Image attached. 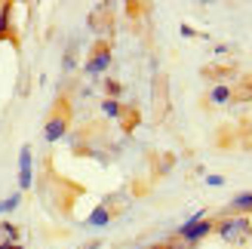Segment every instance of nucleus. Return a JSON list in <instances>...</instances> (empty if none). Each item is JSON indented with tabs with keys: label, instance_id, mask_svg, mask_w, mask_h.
I'll return each mask as SVG.
<instances>
[{
	"label": "nucleus",
	"instance_id": "nucleus-1",
	"mask_svg": "<svg viewBox=\"0 0 252 249\" xmlns=\"http://www.w3.org/2000/svg\"><path fill=\"white\" fill-rule=\"evenodd\" d=\"M71 123H74V105H71V98L62 93L53 108H49V114H46V123H43V139L46 142H59V139H65V132L71 129Z\"/></svg>",
	"mask_w": 252,
	"mask_h": 249
},
{
	"label": "nucleus",
	"instance_id": "nucleus-2",
	"mask_svg": "<svg viewBox=\"0 0 252 249\" xmlns=\"http://www.w3.org/2000/svg\"><path fill=\"white\" fill-rule=\"evenodd\" d=\"M212 234H219V237L231 246H240L252 237V221H249V216H219Z\"/></svg>",
	"mask_w": 252,
	"mask_h": 249
},
{
	"label": "nucleus",
	"instance_id": "nucleus-3",
	"mask_svg": "<svg viewBox=\"0 0 252 249\" xmlns=\"http://www.w3.org/2000/svg\"><path fill=\"white\" fill-rule=\"evenodd\" d=\"M212 231H216V218H206V216H194V218H188L185 225L179 228V240H185L188 246H194V243H200L203 237H209Z\"/></svg>",
	"mask_w": 252,
	"mask_h": 249
},
{
	"label": "nucleus",
	"instance_id": "nucleus-4",
	"mask_svg": "<svg viewBox=\"0 0 252 249\" xmlns=\"http://www.w3.org/2000/svg\"><path fill=\"white\" fill-rule=\"evenodd\" d=\"M108 65H111V40L108 37H98L90 49V59H86V74H93V77L95 74H105Z\"/></svg>",
	"mask_w": 252,
	"mask_h": 249
},
{
	"label": "nucleus",
	"instance_id": "nucleus-5",
	"mask_svg": "<svg viewBox=\"0 0 252 249\" xmlns=\"http://www.w3.org/2000/svg\"><path fill=\"white\" fill-rule=\"evenodd\" d=\"M166 114H169V77L157 74L154 77V120L163 123Z\"/></svg>",
	"mask_w": 252,
	"mask_h": 249
},
{
	"label": "nucleus",
	"instance_id": "nucleus-6",
	"mask_svg": "<svg viewBox=\"0 0 252 249\" xmlns=\"http://www.w3.org/2000/svg\"><path fill=\"white\" fill-rule=\"evenodd\" d=\"M12 12H16V3H0V43L9 40L16 49H22V37L16 31V25H12Z\"/></svg>",
	"mask_w": 252,
	"mask_h": 249
},
{
	"label": "nucleus",
	"instance_id": "nucleus-7",
	"mask_svg": "<svg viewBox=\"0 0 252 249\" xmlns=\"http://www.w3.org/2000/svg\"><path fill=\"white\" fill-rule=\"evenodd\" d=\"M90 28H93V31H105L108 40H111V34H114V6H111V3L95 6V9L90 12Z\"/></svg>",
	"mask_w": 252,
	"mask_h": 249
},
{
	"label": "nucleus",
	"instance_id": "nucleus-8",
	"mask_svg": "<svg viewBox=\"0 0 252 249\" xmlns=\"http://www.w3.org/2000/svg\"><path fill=\"white\" fill-rule=\"evenodd\" d=\"M240 71L234 65V62H209V65L200 68V77L203 80H212V83H224L228 77H234V74Z\"/></svg>",
	"mask_w": 252,
	"mask_h": 249
},
{
	"label": "nucleus",
	"instance_id": "nucleus-9",
	"mask_svg": "<svg viewBox=\"0 0 252 249\" xmlns=\"http://www.w3.org/2000/svg\"><path fill=\"white\" fill-rule=\"evenodd\" d=\"M31 185H34V176H31V145H25L22 154H19V188L28 191Z\"/></svg>",
	"mask_w": 252,
	"mask_h": 249
},
{
	"label": "nucleus",
	"instance_id": "nucleus-10",
	"mask_svg": "<svg viewBox=\"0 0 252 249\" xmlns=\"http://www.w3.org/2000/svg\"><path fill=\"white\" fill-rule=\"evenodd\" d=\"M120 129L129 135V132H135L138 129V123H142V111H138L135 105H123V111H120Z\"/></svg>",
	"mask_w": 252,
	"mask_h": 249
},
{
	"label": "nucleus",
	"instance_id": "nucleus-11",
	"mask_svg": "<svg viewBox=\"0 0 252 249\" xmlns=\"http://www.w3.org/2000/svg\"><path fill=\"white\" fill-rule=\"evenodd\" d=\"M249 213H252V191H243L228 203V209L221 216H249Z\"/></svg>",
	"mask_w": 252,
	"mask_h": 249
},
{
	"label": "nucleus",
	"instance_id": "nucleus-12",
	"mask_svg": "<svg viewBox=\"0 0 252 249\" xmlns=\"http://www.w3.org/2000/svg\"><path fill=\"white\" fill-rule=\"evenodd\" d=\"M111 218H114V213H111V206H108V203H102V206H95L93 213H90V218H86V225H90V228H105Z\"/></svg>",
	"mask_w": 252,
	"mask_h": 249
},
{
	"label": "nucleus",
	"instance_id": "nucleus-13",
	"mask_svg": "<svg viewBox=\"0 0 252 249\" xmlns=\"http://www.w3.org/2000/svg\"><path fill=\"white\" fill-rule=\"evenodd\" d=\"M231 93H234L231 83H216L212 93H209V102L212 105H231Z\"/></svg>",
	"mask_w": 252,
	"mask_h": 249
},
{
	"label": "nucleus",
	"instance_id": "nucleus-14",
	"mask_svg": "<svg viewBox=\"0 0 252 249\" xmlns=\"http://www.w3.org/2000/svg\"><path fill=\"white\" fill-rule=\"evenodd\" d=\"M175 166V154H154V176H166V172Z\"/></svg>",
	"mask_w": 252,
	"mask_h": 249
},
{
	"label": "nucleus",
	"instance_id": "nucleus-15",
	"mask_svg": "<svg viewBox=\"0 0 252 249\" xmlns=\"http://www.w3.org/2000/svg\"><path fill=\"white\" fill-rule=\"evenodd\" d=\"M0 243H19V228L9 221H0Z\"/></svg>",
	"mask_w": 252,
	"mask_h": 249
},
{
	"label": "nucleus",
	"instance_id": "nucleus-16",
	"mask_svg": "<svg viewBox=\"0 0 252 249\" xmlns=\"http://www.w3.org/2000/svg\"><path fill=\"white\" fill-rule=\"evenodd\" d=\"M102 86H105V98H117V102H120V95H123V83H120V80L108 77Z\"/></svg>",
	"mask_w": 252,
	"mask_h": 249
},
{
	"label": "nucleus",
	"instance_id": "nucleus-17",
	"mask_svg": "<svg viewBox=\"0 0 252 249\" xmlns=\"http://www.w3.org/2000/svg\"><path fill=\"white\" fill-rule=\"evenodd\" d=\"M102 111H105L108 117H120L123 102H117V98H102Z\"/></svg>",
	"mask_w": 252,
	"mask_h": 249
},
{
	"label": "nucleus",
	"instance_id": "nucleus-18",
	"mask_svg": "<svg viewBox=\"0 0 252 249\" xmlns=\"http://www.w3.org/2000/svg\"><path fill=\"white\" fill-rule=\"evenodd\" d=\"M74 65H77V46L68 43V53H65V62H62V68H65V74H71Z\"/></svg>",
	"mask_w": 252,
	"mask_h": 249
},
{
	"label": "nucleus",
	"instance_id": "nucleus-19",
	"mask_svg": "<svg viewBox=\"0 0 252 249\" xmlns=\"http://www.w3.org/2000/svg\"><path fill=\"white\" fill-rule=\"evenodd\" d=\"M19 206V194H12V197H6L3 203H0V216H6V213H12V209Z\"/></svg>",
	"mask_w": 252,
	"mask_h": 249
},
{
	"label": "nucleus",
	"instance_id": "nucleus-20",
	"mask_svg": "<svg viewBox=\"0 0 252 249\" xmlns=\"http://www.w3.org/2000/svg\"><path fill=\"white\" fill-rule=\"evenodd\" d=\"M148 249H185V246H179V243L166 240V243H154V246H148Z\"/></svg>",
	"mask_w": 252,
	"mask_h": 249
},
{
	"label": "nucleus",
	"instance_id": "nucleus-21",
	"mask_svg": "<svg viewBox=\"0 0 252 249\" xmlns=\"http://www.w3.org/2000/svg\"><path fill=\"white\" fill-rule=\"evenodd\" d=\"M98 246H102V240H90V243H83L80 249H98Z\"/></svg>",
	"mask_w": 252,
	"mask_h": 249
},
{
	"label": "nucleus",
	"instance_id": "nucleus-22",
	"mask_svg": "<svg viewBox=\"0 0 252 249\" xmlns=\"http://www.w3.org/2000/svg\"><path fill=\"white\" fill-rule=\"evenodd\" d=\"M0 249H25L22 243H0Z\"/></svg>",
	"mask_w": 252,
	"mask_h": 249
},
{
	"label": "nucleus",
	"instance_id": "nucleus-23",
	"mask_svg": "<svg viewBox=\"0 0 252 249\" xmlns=\"http://www.w3.org/2000/svg\"><path fill=\"white\" fill-rule=\"evenodd\" d=\"M243 83H246V90H249V95H252V74H249V77H243Z\"/></svg>",
	"mask_w": 252,
	"mask_h": 249
}]
</instances>
